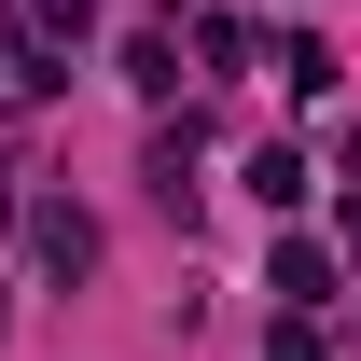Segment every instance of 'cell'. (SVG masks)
I'll use <instances>...</instances> for the list:
<instances>
[{
	"label": "cell",
	"mask_w": 361,
	"mask_h": 361,
	"mask_svg": "<svg viewBox=\"0 0 361 361\" xmlns=\"http://www.w3.org/2000/svg\"><path fill=\"white\" fill-rule=\"evenodd\" d=\"M319 292H334V250H306V236H278V319H306Z\"/></svg>",
	"instance_id": "1"
},
{
	"label": "cell",
	"mask_w": 361,
	"mask_h": 361,
	"mask_svg": "<svg viewBox=\"0 0 361 361\" xmlns=\"http://www.w3.org/2000/svg\"><path fill=\"white\" fill-rule=\"evenodd\" d=\"M250 195H264V209H306V153L264 139V153H250Z\"/></svg>",
	"instance_id": "2"
},
{
	"label": "cell",
	"mask_w": 361,
	"mask_h": 361,
	"mask_svg": "<svg viewBox=\"0 0 361 361\" xmlns=\"http://www.w3.org/2000/svg\"><path fill=\"white\" fill-rule=\"evenodd\" d=\"M42 264H56V278L97 264V223H84V209H42Z\"/></svg>",
	"instance_id": "3"
},
{
	"label": "cell",
	"mask_w": 361,
	"mask_h": 361,
	"mask_svg": "<svg viewBox=\"0 0 361 361\" xmlns=\"http://www.w3.org/2000/svg\"><path fill=\"white\" fill-rule=\"evenodd\" d=\"M42 28H56V42H84V28H97V0H42Z\"/></svg>",
	"instance_id": "4"
},
{
	"label": "cell",
	"mask_w": 361,
	"mask_h": 361,
	"mask_svg": "<svg viewBox=\"0 0 361 361\" xmlns=\"http://www.w3.org/2000/svg\"><path fill=\"white\" fill-rule=\"evenodd\" d=\"M348 236H361V195H348Z\"/></svg>",
	"instance_id": "5"
},
{
	"label": "cell",
	"mask_w": 361,
	"mask_h": 361,
	"mask_svg": "<svg viewBox=\"0 0 361 361\" xmlns=\"http://www.w3.org/2000/svg\"><path fill=\"white\" fill-rule=\"evenodd\" d=\"M348 167H361V126H348Z\"/></svg>",
	"instance_id": "6"
}]
</instances>
